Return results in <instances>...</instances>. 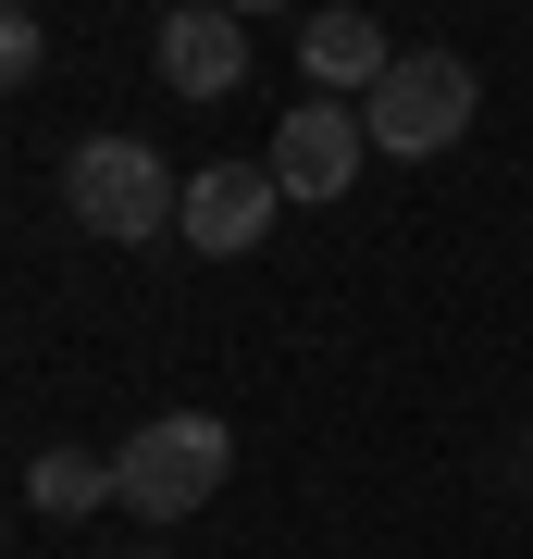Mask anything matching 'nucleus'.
I'll use <instances>...</instances> for the list:
<instances>
[{
    "instance_id": "f257e3e1",
    "label": "nucleus",
    "mask_w": 533,
    "mask_h": 559,
    "mask_svg": "<svg viewBox=\"0 0 533 559\" xmlns=\"http://www.w3.org/2000/svg\"><path fill=\"white\" fill-rule=\"evenodd\" d=\"M223 473H237V436H223L211 411H149L137 436L112 448V498L137 522H186L223 498Z\"/></svg>"
},
{
    "instance_id": "f03ea898",
    "label": "nucleus",
    "mask_w": 533,
    "mask_h": 559,
    "mask_svg": "<svg viewBox=\"0 0 533 559\" xmlns=\"http://www.w3.org/2000/svg\"><path fill=\"white\" fill-rule=\"evenodd\" d=\"M472 100H484V87H472V62H459V50H397V75L360 100V124H373L385 162H435V150L472 138Z\"/></svg>"
},
{
    "instance_id": "7ed1b4c3",
    "label": "nucleus",
    "mask_w": 533,
    "mask_h": 559,
    "mask_svg": "<svg viewBox=\"0 0 533 559\" xmlns=\"http://www.w3.org/2000/svg\"><path fill=\"white\" fill-rule=\"evenodd\" d=\"M62 200H75L87 237H161V224L186 212V187L161 175L149 138H75V162H62Z\"/></svg>"
},
{
    "instance_id": "20e7f679",
    "label": "nucleus",
    "mask_w": 533,
    "mask_h": 559,
    "mask_svg": "<svg viewBox=\"0 0 533 559\" xmlns=\"http://www.w3.org/2000/svg\"><path fill=\"white\" fill-rule=\"evenodd\" d=\"M274 212H286V187H274V162H198L186 175V212H174V237L198 261H237L274 237Z\"/></svg>"
},
{
    "instance_id": "39448f33",
    "label": "nucleus",
    "mask_w": 533,
    "mask_h": 559,
    "mask_svg": "<svg viewBox=\"0 0 533 559\" xmlns=\"http://www.w3.org/2000/svg\"><path fill=\"white\" fill-rule=\"evenodd\" d=\"M360 162H373L360 100H298V112L274 124V187H286V200H348Z\"/></svg>"
},
{
    "instance_id": "423d86ee",
    "label": "nucleus",
    "mask_w": 533,
    "mask_h": 559,
    "mask_svg": "<svg viewBox=\"0 0 533 559\" xmlns=\"http://www.w3.org/2000/svg\"><path fill=\"white\" fill-rule=\"evenodd\" d=\"M149 62H161L174 100H237V87H249V13H223V0H174L161 38H149Z\"/></svg>"
},
{
    "instance_id": "0eeeda50",
    "label": "nucleus",
    "mask_w": 533,
    "mask_h": 559,
    "mask_svg": "<svg viewBox=\"0 0 533 559\" xmlns=\"http://www.w3.org/2000/svg\"><path fill=\"white\" fill-rule=\"evenodd\" d=\"M298 62H311V87H323V100H348V87L373 100V87L397 75V38H385L373 13H311V25H298Z\"/></svg>"
},
{
    "instance_id": "6e6552de",
    "label": "nucleus",
    "mask_w": 533,
    "mask_h": 559,
    "mask_svg": "<svg viewBox=\"0 0 533 559\" xmlns=\"http://www.w3.org/2000/svg\"><path fill=\"white\" fill-rule=\"evenodd\" d=\"M25 510H50V522H75V510H124V498H112V460H87V448H38V460H25Z\"/></svg>"
},
{
    "instance_id": "1a4fd4ad",
    "label": "nucleus",
    "mask_w": 533,
    "mask_h": 559,
    "mask_svg": "<svg viewBox=\"0 0 533 559\" xmlns=\"http://www.w3.org/2000/svg\"><path fill=\"white\" fill-rule=\"evenodd\" d=\"M38 62H50V25H38V13H13V25H0V75L25 87V75H38Z\"/></svg>"
},
{
    "instance_id": "9d476101",
    "label": "nucleus",
    "mask_w": 533,
    "mask_h": 559,
    "mask_svg": "<svg viewBox=\"0 0 533 559\" xmlns=\"http://www.w3.org/2000/svg\"><path fill=\"white\" fill-rule=\"evenodd\" d=\"M137 559H174V547H137Z\"/></svg>"
}]
</instances>
